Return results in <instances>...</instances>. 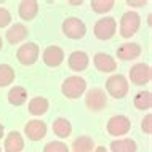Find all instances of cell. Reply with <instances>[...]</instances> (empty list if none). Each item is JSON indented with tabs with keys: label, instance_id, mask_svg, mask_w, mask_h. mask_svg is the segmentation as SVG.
<instances>
[{
	"label": "cell",
	"instance_id": "33",
	"mask_svg": "<svg viewBox=\"0 0 152 152\" xmlns=\"http://www.w3.org/2000/svg\"><path fill=\"white\" fill-rule=\"evenodd\" d=\"M2 47H3V42H2V37H0V50H2Z\"/></svg>",
	"mask_w": 152,
	"mask_h": 152
},
{
	"label": "cell",
	"instance_id": "2",
	"mask_svg": "<svg viewBox=\"0 0 152 152\" xmlns=\"http://www.w3.org/2000/svg\"><path fill=\"white\" fill-rule=\"evenodd\" d=\"M141 26V18L136 11H126L122 15L120 19V34L123 39H130L131 35H134Z\"/></svg>",
	"mask_w": 152,
	"mask_h": 152
},
{
	"label": "cell",
	"instance_id": "22",
	"mask_svg": "<svg viewBox=\"0 0 152 152\" xmlns=\"http://www.w3.org/2000/svg\"><path fill=\"white\" fill-rule=\"evenodd\" d=\"M93 149H94V141L90 136H80L72 142L74 152H93Z\"/></svg>",
	"mask_w": 152,
	"mask_h": 152
},
{
	"label": "cell",
	"instance_id": "27",
	"mask_svg": "<svg viewBox=\"0 0 152 152\" xmlns=\"http://www.w3.org/2000/svg\"><path fill=\"white\" fill-rule=\"evenodd\" d=\"M11 23V15L7 8H2L0 7V27H5Z\"/></svg>",
	"mask_w": 152,
	"mask_h": 152
},
{
	"label": "cell",
	"instance_id": "24",
	"mask_svg": "<svg viewBox=\"0 0 152 152\" xmlns=\"http://www.w3.org/2000/svg\"><path fill=\"white\" fill-rule=\"evenodd\" d=\"M134 107L139 109V110H147L151 109L152 106V94L151 91H139L136 96H134Z\"/></svg>",
	"mask_w": 152,
	"mask_h": 152
},
{
	"label": "cell",
	"instance_id": "28",
	"mask_svg": "<svg viewBox=\"0 0 152 152\" xmlns=\"http://www.w3.org/2000/svg\"><path fill=\"white\" fill-rule=\"evenodd\" d=\"M141 128H142V131H144V133H147V134L152 133V115H151V114H147V115L142 118Z\"/></svg>",
	"mask_w": 152,
	"mask_h": 152
},
{
	"label": "cell",
	"instance_id": "7",
	"mask_svg": "<svg viewBox=\"0 0 152 152\" xmlns=\"http://www.w3.org/2000/svg\"><path fill=\"white\" fill-rule=\"evenodd\" d=\"M39 45L37 43H24L23 47L18 48V53H16V56H18V61L24 66H32L35 63L37 59H39Z\"/></svg>",
	"mask_w": 152,
	"mask_h": 152
},
{
	"label": "cell",
	"instance_id": "20",
	"mask_svg": "<svg viewBox=\"0 0 152 152\" xmlns=\"http://www.w3.org/2000/svg\"><path fill=\"white\" fill-rule=\"evenodd\" d=\"M27 99V91L23 87H13L8 91V101L13 106H23Z\"/></svg>",
	"mask_w": 152,
	"mask_h": 152
},
{
	"label": "cell",
	"instance_id": "4",
	"mask_svg": "<svg viewBox=\"0 0 152 152\" xmlns=\"http://www.w3.org/2000/svg\"><path fill=\"white\" fill-rule=\"evenodd\" d=\"M115 31H117V21L110 16L98 19L96 24H94V35L99 40H110L115 35Z\"/></svg>",
	"mask_w": 152,
	"mask_h": 152
},
{
	"label": "cell",
	"instance_id": "6",
	"mask_svg": "<svg viewBox=\"0 0 152 152\" xmlns=\"http://www.w3.org/2000/svg\"><path fill=\"white\" fill-rule=\"evenodd\" d=\"M85 104L90 110H101L106 107L107 104V96H106V91L101 88H91L90 91H87V96H85Z\"/></svg>",
	"mask_w": 152,
	"mask_h": 152
},
{
	"label": "cell",
	"instance_id": "8",
	"mask_svg": "<svg viewBox=\"0 0 152 152\" xmlns=\"http://www.w3.org/2000/svg\"><path fill=\"white\" fill-rule=\"evenodd\" d=\"M131 128L130 118L125 115H114L107 122V133L112 136H123L126 134Z\"/></svg>",
	"mask_w": 152,
	"mask_h": 152
},
{
	"label": "cell",
	"instance_id": "18",
	"mask_svg": "<svg viewBox=\"0 0 152 152\" xmlns=\"http://www.w3.org/2000/svg\"><path fill=\"white\" fill-rule=\"evenodd\" d=\"M53 133L58 138H67L69 134L72 133V125L67 118L64 117H58L53 123Z\"/></svg>",
	"mask_w": 152,
	"mask_h": 152
},
{
	"label": "cell",
	"instance_id": "19",
	"mask_svg": "<svg viewBox=\"0 0 152 152\" xmlns=\"http://www.w3.org/2000/svg\"><path fill=\"white\" fill-rule=\"evenodd\" d=\"M138 146L133 139H117V141L110 142V151L112 152H136Z\"/></svg>",
	"mask_w": 152,
	"mask_h": 152
},
{
	"label": "cell",
	"instance_id": "26",
	"mask_svg": "<svg viewBox=\"0 0 152 152\" xmlns=\"http://www.w3.org/2000/svg\"><path fill=\"white\" fill-rule=\"evenodd\" d=\"M43 152H69V147L61 141H51L45 146Z\"/></svg>",
	"mask_w": 152,
	"mask_h": 152
},
{
	"label": "cell",
	"instance_id": "30",
	"mask_svg": "<svg viewBox=\"0 0 152 152\" xmlns=\"http://www.w3.org/2000/svg\"><path fill=\"white\" fill-rule=\"evenodd\" d=\"M94 152H107V149H106V147H102V146H99V147H96V149H94Z\"/></svg>",
	"mask_w": 152,
	"mask_h": 152
},
{
	"label": "cell",
	"instance_id": "32",
	"mask_svg": "<svg viewBox=\"0 0 152 152\" xmlns=\"http://www.w3.org/2000/svg\"><path fill=\"white\" fill-rule=\"evenodd\" d=\"M151 19H152V16L149 15V16H147V24H149V26H151V24H152V21H151Z\"/></svg>",
	"mask_w": 152,
	"mask_h": 152
},
{
	"label": "cell",
	"instance_id": "29",
	"mask_svg": "<svg viewBox=\"0 0 152 152\" xmlns=\"http://www.w3.org/2000/svg\"><path fill=\"white\" fill-rule=\"evenodd\" d=\"M146 2H133V0H130V2H126V5L128 7H142Z\"/></svg>",
	"mask_w": 152,
	"mask_h": 152
},
{
	"label": "cell",
	"instance_id": "3",
	"mask_svg": "<svg viewBox=\"0 0 152 152\" xmlns=\"http://www.w3.org/2000/svg\"><path fill=\"white\" fill-rule=\"evenodd\" d=\"M106 88H107V91L112 98L120 99V98H123L128 93V80L122 74H114L106 82Z\"/></svg>",
	"mask_w": 152,
	"mask_h": 152
},
{
	"label": "cell",
	"instance_id": "10",
	"mask_svg": "<svg viewBox=\"0 0 152 152\" xmlns=\"http://www.w3.org/2000/svg\"><path fill=\"white\" fill-rule=\"evenodd\" d=\"M63 61H64V51L58 45H50L43 51V63L48 67H58Z\"/></svg>",
	"mask_w": 152,
	"mask_h": 152
},
{
	"label": "cell",
	"instance_id": "34",
	"mask_svg": "<svg viewBox=\"0 0 152 152\" xmlns=\"http://www.w3.org/2000/svg\"><path fill=\"white\" fill-rule=\"evenodd\" d=\"M0 152H2V147H0Z\"/></svg>",
	"mask_w": 152,
	"mask_h": 152
},
{
	"label": "cell",
	"instance_id": "25",
	"mask_svg": "<svg viewBox=\"0 0 152 152\" xmlns=\"http://www.w3.org/2000/svg\"><path fill=\"white\" fill-rule=\"evenodd\" d=\"M91 8L96 13H107L114 8V0H93Z\"/></svg>",
	"mask_w": 152,
	"mask_h": 152
},
{
	"label": "cell",
	"instance_id": "5",
	"mask_svg": "<svg viewBox=\"0 0 152 152\" xmlns=\"http://www.w3.org/2000/svg\"><path fill=\"white\" fill-rule=\"evenodd\" d=\"M63 34L72 40L83 39L85 34H87V26L79 18H67L63 23Z\"/></svg>",
	"mask_w": 152,
	"mask_h": 152
},
{
	"label": "cell",
	"instance_id": "13",
	"mask_svg": "<svg viewBox=\"0 0 152 152\" xmlns=\"http://www.w3.org/2000/svg\"><path fill=\"white\" fill-rule=\"evenodd\" d=\"M67 61H69V67H71L72 71H75V72H80V71H83V69H87L88 63H90L88 55L85 51H74V53H71V56H69Z\"/></svg>",
	"mask_w": 152,
	"mask_h": 152
},
{
	"label": "cell",
	"instance_id": "16",
	"mask_svg": "<svg viewBox=\"0 0 152 152\" xmlns=\"http://www.w3.org/2000/svg\"><path fill=\"white\" fill-rule=\"evenodd\" d=\"M37 13H39V3L34 2V0H24V2L19 3V16L24 21L34 19Z\"/></svg>",
	"mask_w": 152,
	"mask_h": 152
},
{
	"label": "cell",
	"instance_id": "14",
	"mask_svg": "<svg viewBox=\"0 0 152 152\" xmlns=\"http://www.w3.org/2000/svg\"><path fill=\"white\" fill-rule=\"evenodd\" d=\"M141 55V47L138 43H123L117 48V56L118 59L128 61V59H134Z\"/></svg>",
	"mask_w": 152,
	"mask_h": 152
},
{
	"label": "cell",
	"instance_id": "15",
	"mask_svg": "<svg viewBox=\"0 0 152 152\" xmlns=\"http://www.w3.org/2000/svg\"><path fill=\"white\" fill-rule=\"evenodd\" d=\"M29 34V31H27V27L24 26V24H13V26L10 27V29L7 31V40L10 42L11 45H16L19 43L21 40H24Z\"/></svg>",
	"mask_w": 152,
	"mask_h": 152
},
{
	"label": "cell",
	"instance_id": "17",
	"mask_svg": "<svg viewBox=\"0 0 152 152\" xmlns=\"http://www.w3.org/2000/svg\"><path fill=\"white\" fill-rule=\"evenodd\" d=\"M24 149V139L18 131H11L5 138V152H21Z\"/></svg>",
	"mask_w": 152,
	"mask_h": 152
},
{
	"label": "cell",
	"instance_id": "12",
	"mask_svg": "<svg viewBox=\"0 0 152 152\" xmlns=\"http://www.w3.org/2000/svg\"><path fill=\"white\" fill-rule=\"evenodd\" d=\"M93 63L98 71H101V72H114L117 69L115 59L112 56L106 55V53H96L93 58Z\"/></svg>",
	"mask_w": 152,
	"mask_h": 152
},
{
	"label": "cell",
	"instance_id": "21",
	"mask_svg": "<svg viewBox=\"0 0 152 152\" xmlns=\"http://www.w3.org/2000/svg\"><path fill=\"white\" fill-rule=\"evenodd\" d=\"M48 110V101L47 98H42V96H35L32 98L31 102H29V112L32 115H42Z\"/></svg>",
	"mask_w": 152,
	"mask_h": 152
},
{
	"label": "cell",
	"instance_id": "23",
	"mask_svg": "<svg viewBox=\"0 0 152 152\" xmlns=\"http://www.w3.org/2000/svg\"><path fill=\"white\" fill-rule=\"evenodd\" d=\"M15 69L10 64H0V87H8L15 82Z\"/></svg>",
	"mask_w": 152,
	"mask_h": 152
},
{
	"label": "cell",
	"instance_id": "31",
	"mask_svg": "<svg viewBox=\"0 0 152 152\" xmlns=\"http://www.w3.org/2000/svg\"><path fill=\"white\" fill-rule=\"evenodd\" d=\"M2 138H3V125L0 123V139H2Z\"/></svg>",
	"mask_w": 152,
	"mask_h": 152
},
{
	"label": "cell",
	"instance_id": "9",
	"mask_svg": "<svg viewBox=\"0 0 152 152\" xmlns=\"http://www.w3.org/2000/svg\"><path fill=\"white\" fill-rule=\"evenodd\" d=\"M152 79V71H151V66L144 64V63H139L134 64L133 67L130 69V80L131 83L134 85H146L149 83Z\"/></svg>",
	"mask_w": 152,
	"mask_h": 152
},
{
	"label": "cell",
	"instance_id": "11",
	"mask_svg": "<svg viewBox=\"0 0 152 152\" xmlns=\"http://www.w3.org/2000/svg\"><path fill=\"white\" fill-rule=\"evenodd\" d=\"M24 133L31 141H40L47 134V123L42 120H31L24 128Z\"/></svg>",
	"mask_w": 152,
	"mask_h": 152
},
{
	"label": "cell",
	"instance_id": "1",
	"mask_svg": "<svg viewBox=\"0 0 152 152\" xmlns=\"http://www.w3.org/2000/svg\"><path fill=\"white\" fill-rule=\"evenodd\" d=\"M85 90H87V82L85 79H82L79 75H71L67 77L63 85H61V91L66 98H69V99H75V98H80L82 94L85 93Z\"/></svg>",
	"mask_w": 152,
	"mask_h": 152
}]
</instances>
